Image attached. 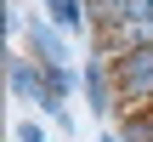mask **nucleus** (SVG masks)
Instances as JSON below:
<instances>
[{
	"label": "nucleus",
	"mask_w": 153,
	"mask_h": 142,
	"mask_svg": "<svg viewBox=\"0 0 153 142\" xmlns=\"http://www.w3.org/2000/svg\"><path fill=\"white\" fill-rule=\"evenodd\" d=\"M125 85H131V91H148V85H153V51H142V57L131 63V74H125Z\"/></svg>",
	"instance_id": "f03ea898"
},
{
	"label": "nucleus",
	"mask_w": 153,
	"mask_h": 142,
	"mask_svg": "<svg viewBox=\"0 0 153 142\" xmlns=\"http://www.w3.org/2000/svg\"><path fill=\"white\" fill-rule=\"evenodd\" d=\"M57 17L62 23H79V0H57Z\"/></svg>",
	"instance_id": "7ed1b4c3"
},
{
	"label": "nucleus",
	"mask_w": 153,
	"mask_h": 142,
	"mask_svg": "<svg viewBox=\"0 0 153 142\" xmlns=\"http://www.w3.org/2000/svg\"><path fill=\"white\" fill-rule=\"evenodd\" d=\"M17 137H23V142H45V131H40L34 120H23V125H17Z\"/></svg>",
	"instance_id": "20e7f679"
},
{
	"label": "nucleus",
	"mask_w": 153,
	"mask_h": 142,
	"mask_svg": "<svg viewBox=\"0 0 153 142\" xmlns=\"http://www.w3.org/2000/svg\"><path fill=\"white\" fill-rule=\"evenodd\" d=\"M125 23H136V34H153V0H119Z\"/></svg>",
	"instance_id": "f257e3e1"
}]
</instances>
